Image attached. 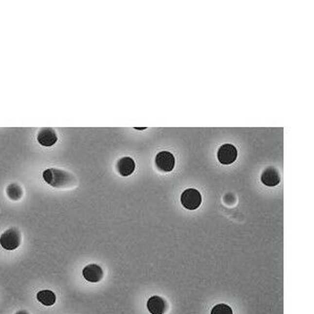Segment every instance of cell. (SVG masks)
I'll return each instance as SVG.
<instances>
[{
    "mask_svg": "<svg viewBox=\"0 0 314 314\" xmlns=\"http://www.w3.org/2000/svg\"><path fill=\"white\" fill-rule=\"evenodd\" d=\"M43 180L54 188H64L73 185L75 181L74 176L72 173L57 169V168H49L43 171Z\"/></svg>",
    "mask_w": 314,
    "mask_h": 314,
    "instance_id": "1",
    "label": "cell"
},
{
    "mask_svg": "<svg viewBox=\"0 0 314 314\" xmlns=\"http://www.w3.org/2000/svg\"><path fill=\"white\" fill-rule=\"evenodd\" d=\"M21 243V233L17 228L5 230L0 237V245L5 250H15Z\"/></svg>",
    "mask_w": 314,
    "mask_h": 314,
    "instance_id": "2",
    "label": "cell"
},
{
    "mask_svg": "<svg viewBox=\"0 0 314 314\" xmlns=\"http://www.w3.org/2000/svg\"><path fill=\"white\" fill-rule=\"evenodd\" d=\"M181 203L186 209L195 210L199 208L202 203L201 193L195 188L186 189L181 196Z\"/></svg>",
    "mask_w": 314,
    "mask_h": 314,
    "instance_id": "3",
    "label": "cell"
},
{
    "mask_svg": "<svg viewBox=\"0 0 314 314\" xmlns=\"http://www.w3.org/2000/svg\"><path fill=\"white\" fill-rule=\"evenodd\" d=\"M238 158V150L232 144H224L219 148L218 159L223 165H230Z\"/></svg>",
    "mask_w": 314,
    "mask_h": 314,
    "instance_id": "4",
    "label": "cell"
},
{
    "mask_svg": "<svg viewBox=\"0 0 314 314\" xmlns=\"http://www.w3.org/2000/svg\"><path fill=\"white\" fill-rule=\"evenodd\" d=\"M156 165L160 171L169 172L175 167V157L169 151H161L156 157Z\"/></svg>",
    "mask_w": 314,
    "mask_h": 314,
    "instance_id": "5",
    "label": "cell"
},
{
    "mask_svg": "<svg viewBox=\"0 0 314 314\" xmlns=\"http://www.w3.org/2000/svg\"><path fill=\"white\" fill-rule=\"evenodd\" d=\"M84 278L90 283H98L103 278V270L97 264H90L82 270Z\"/></svg>",
    "mask_w": 314,
    "mask_h": 314,
    "instance_id": "6",
    "label": "cell"
},
{
    "mask_svg": "<svg viewBox=\"0 0 314 314\" xmlns=\"http://www.w3.org/2000/svg\"><path fill=\"white\" fill-rule=\"evenodd\" d=\"M37 141L40 145L45 146V148H51V146L55 145V143L58 141V136L55 129H42L38 132Z\"/></svg>",
    "mask_w": 314,
    "mask_h": 314,
    "instance_id": "7",
    "label": "cell"
},
{
    "mask_svg": "<svg viewBox=\"0 0 314 314\" xmlns=\"http://www.w3.org/2000/svg\"><path fill=\"white\" fill-rule=\"evenodd\" d=\"M148 309L151 314H164L168 309V304L163 297L153 296L148 300Z\"/></svg>",
    "mask_w": 314,
    "mask_h": 314,
    "instance_id": "8",
    "label": "cell"
},
{
    "mask_svg": "<svg viewBox=\"0 0 314 314\" xmlns=\"http://www.w3.org/2000/svg\"><path fill=\"white\" fill-rule=\"evenodd\" d=\"M260 180H262V183L265 184L266 186L273 187V186H277L279 183L280 178L277 169L271 166L263 171Z\"/></svg>",
    "mask_w": 314,
    "mask_h": 314,
    "instance_id": "9",
    "label": "cell"
},
{
    "mask_svg": "<svg viewBox=\"0 0 314 314\" xmlns=\"http://www.w3.org/2000/svg\"><path fill=\"white\" fill-rule=\"evenodd\" d=\"M135 168H136V163L129 157L120 159L117 163V169L120 175L123 177L130 176L131 173L135 171Z\"/></svg>",
    "mask_w": 314,
    "mask_h": 314,
    "instance_id": "10",
    "label": "cell"
},
{
    "mask_svg": "<svg viewBox=\"0 0 314 314\" xmlns=\"http://www.w3.org/2000/svg\"><path fill=\"white\" fill-rule=\"evenodd\" d=\"M37 299L44 306H53L56 303L55 293L51 290H42L38 292Z\"/></svg>",
    "mask_w": 314,
    "mask_h": 314,
    "instance_id": "11",
    "label": "cell"
},
{
    "mask_svg": "<svg viewBox=\"0 0 314 314\" xmlns=\"http://www.w3.org/2000/svg\"><path fill=\"white\" fill-rule=\"evenodd\" d=\"M6 193H8V197L11 200H13V201H18V200L22 198L23 190L18 184L13 183L8 186V188H6Z\"/></svg>",
    "mask_w": 314,
    "mask_h": 314,
    "instance_id": "12",
    "label": "cell"
},
{
    "mask_svg": "<svg viewBox=\"0 0 314 314\" xmlns=\"http://www.w3.org/2000/svg\"><path fill=\"white\" fill-rule=\"evenodd\" d=\"M210 314H233L231 307L226 304H218L213 307Z\"/></svg>",
    "mask_w": 314,
    "mask_h": 314,
    "instance_id": "13",
    "label": "cell"
},
{
    "mask_svg": "<svg viewBox=\"0 0 314 314\" xmlns=\"http://www.w3.org/2000/svg\"><path fill=\"white\" fill-rule=\"evenodd\" d=\"M16 314H30V313L25 310H21V311H18Z\"/></svg>",
    "mask_w": 314,
    "mask_h": 314,
    "instance_id": "14",
    "label": "cell"
}]
</instances>
